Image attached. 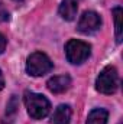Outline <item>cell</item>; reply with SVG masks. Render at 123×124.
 Returning a JSON list of instances; mask_svg holds the SVG:
<instances>
[{"instance_id":"obj_1","label":"cell","mask_w":123,"mask_h":124,"mask_svg":"<svg viewBox=\"0 0 123 124\" xmlns=\"http://www.w3.org/2000/svg\"><path fill=\"white\" fill-rule=\"evenodd\" d=\"M23 101H25V105L28 108V114L33 120H42L51 111V102L42 94L26 91L25 97H23Z\"/></svg>"},{"instance_id":"obj_2","label":"cell","mask_w":123,"mask_h":124,"mask_svg":"<svg viewBox=\"0 0 123 124\" xmlns=\"http://www.w3.org/2000/svg\"><path fill=\"white\" fill-rule=\"evenodd\" d=\"M117 87H119L117 69L112 65L104 66L96 79V90L101 94L110 95V94H114L117 91Z\"/></svg>"},{"instance_id":"obj_3","label":"cell","mask_w":123,"mask_h":124,"mask_svg":"<svg viewBox=\"0 0 123 124\" xmlns=\"http://www.w3.org/2000/svg\"><path fill=\"white\" fill-rule=\"evenodd\" d=\"M91 54V46L87 42L78 39H70L65 45V55L68 62L74 65H80L86 61Z\"/></svg>"},{"instance_id":"obj_4","label":"cell","mask_w":123,"mask_h":124,"mask_svg":"<svg viewBox=\"0 0 123 124\" xmlns=\"http://www.w3.org/2000/svg\"><path fill=\"white\" fill-rule=\"evenodd\" d=\"M54 68L52 61L42 52H33L26 61V72L32 77H42Z\"/></svg>"},{"instance_id":"obj_5","label":"cell","mask_w":123,"mask_h":124,"mask_svg":"<svg viewBox=\"0 0 123 124\" xmlns=\"http://www.w3.org/2000/svg\"><path fill=\"white\" fill-rule=\"evenodd\" d=\"M100 26H101V19L96 12H84L78 20L77 29L84 35H91L98 31Z\"/></svg>"},{"instance_id":"obj_6","label":"cell","mask_w":123,"mask_h":124,"mask_svg":"<svg viewBox=\"0 0 123 124\" xmlns=\"http://www.w3.org/2000/svg\"><path fill=\"white\" fill-rule=\"evenodd\" d=\"M46 85H48V90L51 93L62 94L71 87V78L68 75H57V77H52L46 82Z\"/></svg>"},{"instance_id":"obj_7","label":"cell","mask_w":123,"mask_h":124,"mask_svg":"<svg viewBox=\"0 0 123 124\" xmlns=\"http://www.w3.org/2000/svg\"><path fill=\"white\" fill-rule=\"evenodd\" d=\"M58 12L62 19H65L68 22L74 20L77 16V12H78V0H62Z\"/></svg>"},{"instance_id":"obj_8","label":"cell","mask_w":123,"mask_h":124,"mask_svg":"<svg viewBox=\"0 0 123 124\" xmlns=\"http://www.w3.org/2000/svg\"><path fill=\"white\" fill-rule=\"evenodd\" d=\"M72 117V110L68 104H61L57 107L54 116H52V123L54 124H70Z\"/></svg>"},{"instance_id":"obj_9","label":"cell","mask_w":123,"mask_h":124,"mask_svg":"<svg viewBox=\"0 0 123 124\" xmlns=\"http://www.w3.org/2000/svg\"><path fill=\"white\" fill-rule=\"evenodd\" d=\"M109 111L106 108H94L90 111L86 124H107Z\"/></svg>"},{"instance_id":"obj_10","label":"cell","mask_w":123,"mask_h":124,"mask_svg":"<svg viewBox=\"0 0 123 124\" xmlns=\"http://www.w3.org/2000/svg\"><path fill=\"white\" fill-rule=\"evenodd\" d=\"M113 16H114V26H116V40H117V43H120L123 38V26H122L123 9L120 6L113 9Z\"/></svg>"},{"instance_id":"obj_11","label":"cell","mask_w":123,"mask_h":124,"mask_svg":"<svg viewBox=\"0 0 123 124\" xmlns=\"http://www.w3.org/2000/svg\"><path fill=\"white\" fill-rule=\"evenodd\" d=\"M6 20H9V12H7V9L4 7V4L0 3V23H3V22H6Z\"/></svg>"},{"instance_id":"obj_12","label":"cell","mask_w":123,"mask_h":124,"mask_svg":"<svg viewBox=\"0 0 123 124\" xmlns=\"http://www.w3.org/2000/svg\"><path fill=\"white\" fill-rule=\"evenodd\" d=\"M6 49V38L0 33V54H3Z\"/></svg>"},{"instance_id":"obj_13","label":"cell","mask_w":123,"mask_h":124,"mask_svg":"<svg viewBox=\"0 0 123 124\" xmlns=\"http://www.w3.org/2000/svg\"><path fill=\"white\" fill-rule=\"evenodd\" d=\"M4 88V78H3V74H1V71H0V91Z\"/></svg>"},{"instance_id":"obj_14","label":"cell","mask_w":123,"mask_h":124,"mask_svg":"<svg viewBox=\"0 0 123 124\" xmlns=\"http://www.w3.org/2000/svg\"><path fill=\"white\" fill-rule=\"evenodd\" d=\"M15 1H23V0H15Z\"/></svg>"}]
</instances>
